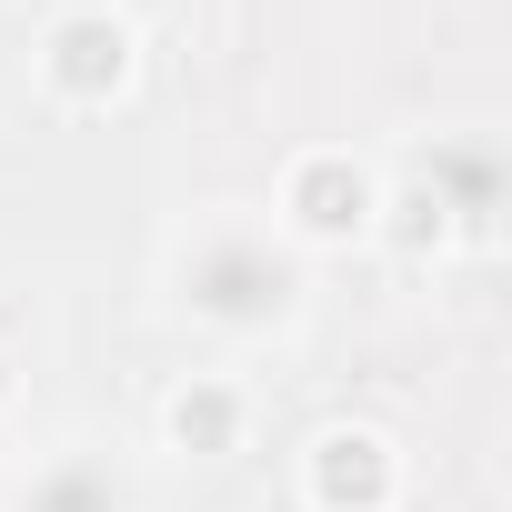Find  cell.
<instances>
[{
    "instance_id": "obj_5",
    "label": "cell",
    "mask_w": 512,
    "mask_h": 512,
    "mask_svg": "<svg viewBox=\"0 0 512 512\" xmlns=\"http://www.w3.org/2000/svg\"><path fill=\"white\" fill-rule=\"evenodd\" d=\"M442 211H452L442 191H382V221H372V231H392L412 262H432V251H442V231H452Z\"/></svg>"
},
{
    "instance_id": "obj_3",
    "label": "cell",
    "mask_w": 512,
    "mask_h": 512,
    "mask_svg": "<svg viewBox=\"0 0 512 512\" xmlns=\"http://www.w3.org/2000/svg\"><path fill=\"white\" fill-rule=\"evenodd\" d=\"M302 502L312 512H392L402 502V452L372 422H332L302 452Z\"/></svg>"
},
{
    "instance_id": "obj_6",
    "label": "cell",
    "mask_w": 512,
    "mask_h": 512,
    "mask_svg": "<svg viewBox=\"0 0 512 512\" xmlns=\"http://www.w3.org/2000/svg\"><path fill=\"white\" fill-rule=\"evenodd\" d=\"M121 21H161V11H181V0H111Z\"/></svg>"
},
{
    "instance_id": "obj_7",
    "label": "cell",
    "mask_w": 512,
    "mask_h": 512,
    "mask_svg": "<svg viewBox=\"0 0 512 512\" xmlns=\"http://www.w3.org/2000/svg\"><path fill=\"white\" fill-rule=\"evenodd\" d=\"M11 402H21V362H11V352H0V412H11Z\"/></svg>"
},
{
    "instance_id": "obj_2",
    "label": "cell",
    "mask_w": 512,
    "mask_h": 512,
    "mask_svg": "<svg viewBox=\"0 0 512 512\" xmlns=\"http://www.w3.org/2000/svg\"><path fill=\"white\" fill-rule=\"evenodd\" d=\"M282 221H292V241H312V251L372 241V221H382V181H372L352 151H302V161L282 171Z\"/></svg>"
},
{
    "instance_id": "obj_1",
    "label": "cell",
    "mask_w": 512,
    "mask_h": 512,
    "mask_svg": "<svg viewBox=\"0 0 512 512\" xmlns=\"http://www.w3.org/2000/svg\"><path fill=\"white\" fill-rule=\"evenodd\" d=\"M131 71H141V31L111 11V0L101 11H61L41 31V81H51L61 111H111L131 91Z\"/></svg>"
},
{
    "instance_id": "obj_4",
    "label": "cell",
    "mask_w": 512,
    "mask_h": 512,
    "mask_svg": "<svg viewBox=\"0 0 512 512\" xmlns=\"http://www.w3.org/2000/svg\"><path fill=\"white\" fill-rule=\"evenodd\" d=\"M241 422H251V402H241L231 372H191V382L161 392V452L221 462V452H241Z\"/></svg>"
}]
</instances>
